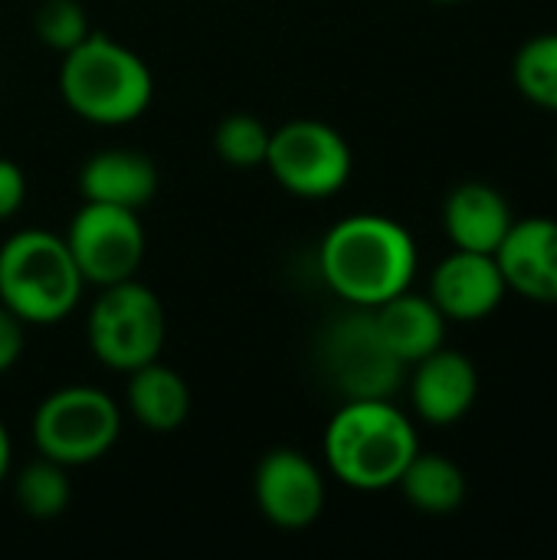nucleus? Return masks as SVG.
Segmentation results:
<instances>
[{
	"label": "nucleus",
	"mask_w": 557,
	"mask_h": 560,
	"mask_svg": "<svg viewBox=\"0 0 557 560\" xmlns=\"http://www.w3.org/2000/svg\"><path fill=\"white\" fill-rule=\"evenodd\" d=\"M417 450L410 420L387 400H348L325 430L328 469L358 492L397 486Z\"/></svg>",
	"instance_id": "7ed1b4c3"
},
{
	"label": "nucleus",
	"mask_w": 557,
	"mask_h": 560,
	"mask_svg": "<svg viewBox=\"0 0 557 560\" xmlns=\"http://www.w3.org/2000/svg\"><path fill=\"white\" fill-rule=\"evenodd\" d=\"M397 486H401L404 499L423 515H450L466 499L463 469L440 453H420L417 450V456L401 472Z\"/></svg>",
	"instance_id": "a211bd4d"
},
{
	"label": "nucleus",
	"mask_w": 557,
	"mask_h": 560,
	"mask_svg": "<svg viewBox=\"0 0 557 560\" xmlns=\"http://www.w3.org/2000/svg\"><path fill=\"white\" fill-rule=\"evenodd\" d=\"M371 312H374V322H378L384 341L404 364H417L420 358L443 348L446 315L437 308V302L430 295H414L410 289H404L401 295L381 302Z\"/></svg>",
	"instance_id": "dca6fc26"
},
{
	"label": "nucleus",
	"mask_w": 557,
	"mask_h": 560,
	"mask_svg": "<svg viewBox=\"0 0 557 560\" xmlns=\"http://www.w3.org/2000/svg\"><path fill=\"white\" fill-rule=\"evenodd\" d=\"M266 167L289 194L322 200L348 184L351 148L332 125L315 118H295L272 131Z\"/></svg>",
	"instance_id": "6e6552de"
},
{
	"label": "nucleus",
	"mask_w": 557,
	"mask_h": 560,
	"mask_svg": "<svg viewBox=\"0 0 557 560\" xmlns=\"http://www.w3.org/2000/svg\"><path fill=\"white\" fill-rule=\"evenodd\" d=\"M515 85L542 108L557 112V33L532 36L515 56Z\"/></svg>",
	"instance_id": "aec40b11"
},
{
	"label": "nucleus",
	"mask_w": 557,
	"mask_h": 560,
	"mask_svg": "<svg viewBox=\"0 0 557 560\" xmlns=\"http://www.w3.org/2000/svg\"><path fill=\"white\" fill-rule=\"evenodd\" d=\"M555 161H557V151H555Z\"/></svg>",
	"instance_id": "bb28decb"
},
{
	"label": "nucleus",
	"mask_w": 557,
	"mask_h": 560,
	"mask_svg": "<svg viewBox=\"0 0 557 560\" xmlns=\"http://www.w3.org/2000/svg\"><path fill=\"white\" fill-rule=\"evenodd\" d=\"M158 164L144 151L131 148H105L92 154L79 171V190L82 200L112 203L141 210L158 194Z\"/></svg>",
	"instance_id": "4468645a"
},
{
	"label": "nucleus",
	"mask_w": 557,
	"mask_h": 560,
	"mask_svg": "<svg viewBox=\"0 0 557 560\" xmlns=\"http://www.w3.org/2000/svg\"><path fill=\"white\" fill-rule=\"evenodd\" d=\"M33 30L43 46L59 52H69L92 33L79 0H43L33 13Z\"/></svg>",
	"instance_id": "4be33fe9"
},
{
	"label": "nucleus",
	"mask_w": 557,
	"mask_h": 560,
	"mask_svg": "<svg viewBox=\"0 0 557 560\" xmlns=\"http://www.w3.org/2000/svg\"><path fill=\"white\" fill-rule=\"evenodd\" d=\"M269 138H272V128H266L263 118H256L250 112H233L217 125L213 148H217L220 161H227L230 167L250 171V167L266 164Z\"/></svg>",
	"instance_id": "412c9836"
},
{
	"label": "nucleus",
	"mask_w": 557,
	"mask_h": 560,
	"mask_svg": "<svg viewBox=\"0 0 557 560\" xmlns=\"http://www.w3.org/2000/svg\"><path fill=\"white\" fill-rule=\"evenodd\" d=\"M66 246L85 282L112 285L135 279L144 259V226L138 210L85 200L69 223Z\"/></svg>",
	"instance_id": "1a4fd4ad"
},
{
	"label": "nucleus",
	"mask_w": 557,
	"mask_h": 560,
	"mask_svg": "<svg viewBox=\"0 0 557 560\" xmlns=\"http://www.w3.org/2000/svg\"><path fill=\"white\" fill-rule=\"evenodd\" d=\"M102 289L105 292L95 299L85 328L92 354L105 368L125 374L148 361H158L167 338L161 299L138 279H121Z\"/></svg>",
	"instance_id": "39448f33"
},
{
	"label": "nucleus",
	"mask_w": 557,
	"mask_h": 560,
	"mask_svg": "<svg viewBox=\"0 0 557 560\" xmlns=\"http://www.w3.org/2000/svg\"><path fill=\"white\" fill-rule=\"evenodd\" d=\"M492 256L509 289L529 302L557 305V220H515Z\"/></svg>",
	"instance_id": "9b49d317"
},
{
	"label": "nucleus",
	"mask_w": 557,
	"mask_h": 560,
	"mask_svg": "<svg viewBox=\"0 0 557 560\" xmlns=\"http://www.w3.org/2000/svg\"><path fill=\"white\" fill-rule=\"evenodd\" d=\"M506 292L509 285L492 253L456 249L437 266L430 279V299L453 322H479L492 315Z\"/></svg>",
	"instance_id": "f8f14e48"
},
{
	"label": "nucleus",
	"mask_w": 557,
	"mask_h": 560,
	"mask_svg": "<svg viewBox=\"0 0 557 560\" xmlns=\"http://www.w3.org/2000/svg\"><path fill=\"white\" fill-rule=\"evenodd\" d=\"M13 495H16V505L23 509V515H30L36 522H49V518L62 515L69 509V495H72L66 466L39 456L16 476Z\"/></svg>",
	"instance_id": "6ab92c4d"
},
{
	"label": "nucleus",
	"mask_w": 557,
	"mask_h": 560,
	"mask_svg": "<svg viewBox=\"0 0 557 560\" xmlns=\"http://www.w3.org/2000/svg\"><path fill=\"white\" fill-rule=\"evenodd\" d=\"M23 322L7 308V305H0V374L3 371H10L16 361H20V354H23Z\"/></svg>",
	"instance_id": "b1692460"
},
{
	"label": "nucleus",
	"mask_w": 557,
	"mask_h": 560,
	"mask_svg": "<svg viewBox=\"0 0 557 560\" xmlns=\"http://www.w3.org/2000/svg\"><path fill=\"white\" fill-rule=\"evenodd\" d=\"M10 456H13L10 433H7V427L0 423V482H3V479H7V472H10Z\"/></svg>",
	"instance_id": "393cba45"
},
{
	"label": "nucleus",
	"mask_w": 557,
	"mask_h": 560,
	"mask_svg": "<svg viewBox=\"0 0 557 560\" xmlns=\"http://www.w3.org/2000/svg\"><path fill=\"white\" fill-rule=\"evenodd\" d=\"M443 223L456 249L496 253L512 230V210L506 197L489 184H460L443 207Z\"/></svg>",
	"instance_id": "2eb2a0df"
},
{
	"label": "nucleus",
	"mask_w": 557,
	"mask_h": 560,
	"mask_svg": "<svg viewBox=\"0 0 557 560\" xmlns=\"http://www.w3.org/2000/svg\"><path fill=\"white\" fill-rule=\"evenodd\" d=\"M322 364L335 390L348 400H391L407 368L384 341L371 308L328 325L322 335Z\"/></svg>",
	"instance_id": "0eeeda50"
},
{
	"label": "nucleus",
	"mask_w": 557,
	"mask_h": 560,
	"mask_svg": "<svg viewBox=\"0 0 557 560\" xmlns=\"http://www.w3.org/2000/svg\"><path fill=\"white\" fill-rule=\"evenodd\" d=\"M318 269L338 299L355 308H378L410 289L417 246L397 220L355 213L325 233L318 246Z\"/></svg>",
	"instance_id": "f257e3e1"
},
{
	"label": "nucleus",
	"mask_w": 557,
	"mask_h": 560,
	"mask_svg": "<svg viewBox=\"0 0 557 560\" xmlns=\"http://www.w3.org/2000/svg\"><path fill=\"white\" fill-rule=\"evenodd\" d=\"M59 89L79 118L105 128L141 118L154 98L148 62L105 33H89L79 46L62 52Z\"/></svg>",
	"instance_id": "f03ea898"
},
{
	"label": "nucleus",
	"mask_w": 557,
	"mask_h": 560,
	"mask_svg": "<svg viewBox=\"0 0 557 560\" xmlns=\"http://www.w3.org/2000/svg\"><path fill=\"white\" fill-rule=\"evenodd\" d=\"M256 509L282 532H302L325 509V479L299 450H269L253 476Z\"/></svg>",
	"instance_id": "9d476101"
},
{
	"label": "nucleus",
	"mask_w": 557,
	"mask_h": 560,
	"mask_svg": "<svg viewBox=\"0 0 557 560\" xmlns=\"http://www.w3.org/2000/svg\"><path fill=\"white\" fill-rule=\"evenodd\" d=\"M82 272L66 236L20 230L0 246V305L23 325L62 322L82 299Z\"/></svg>",
	"instance_id": "20e7f679"
},
{
	"label": "nucleus",
	"mask_w": 557,
	"mask_h": 560,
	"mask_svg": "<svg viewBox=\"0 0 557 560\" xmlns=\"http://www.w3.org/2000/svg\"><path fill=\"white\" fill-rule=\"evenodd\" d=\"M26 200V177L16 161L0 158V220H10Z\"/></svg>",
	"instance_id": "5701e85b"
},
{
	"label": "nucleus",
	"mask_w": 557,
	"mask_h": 560,
	"mask_svg": "<svg viewBox=\"0 0 557 560\" xmlns=\"http://www.w3.org/2000/svg\"><path fill=\"white\" fill-rule=\"evenodd\" d=\"M440 3H453V0H440Z\"/></svg>",
	"instance_id": "a878e982"
},
{
	"label": "nucleus",
	"mask_w": 557,
	"mask_h": 560,
	"mask_svg": "<svg viewBox=\"0 0 557 560\" xmlns=\"http://www.w3.org/2000/svg\"><path fill=\"white\" fill-rule=\"evenodd\" d=\"M125 400L131 417L151 433H174L190 417V387L187 381L158 361H148L128 371Z\"/></svg>",
	"instance_id": "f3484780"
},
{
	"label": "nucleus",
	"mask_w": 557,
	"mask_h": 560,
	"mask_svg": "<svg viewBox=\"0 0 557 560\" xmlns=\"http://www.w3.org/2000/svg\"><path fill=\"white\" fill-rule=\"evenodd\" d=\"M121 433L118 404L98 387H59L33 413V443L39 456L59 466L102 459Z\"/></svg>",
	"instance_id": "423d86ee"
},
{
	"label": "nucleus",
	"mask_w": 557,
	"mask_h": 560,
	"mask_svg": "<svg viewBox=\"0 0 557 560\" xmlns=\"http://www.w3.org/2000/svg\"><path fill=\"white\" fill-rule=\"evenodd\" d=\"M479 394V377L469 358L460 351L437 348L433 354L417 361V371L410 377V397L414 410L437 427L456 423L469 413Z\"/></svg>",
	"instance_id": "ddd939ff"
}]
</instances>
